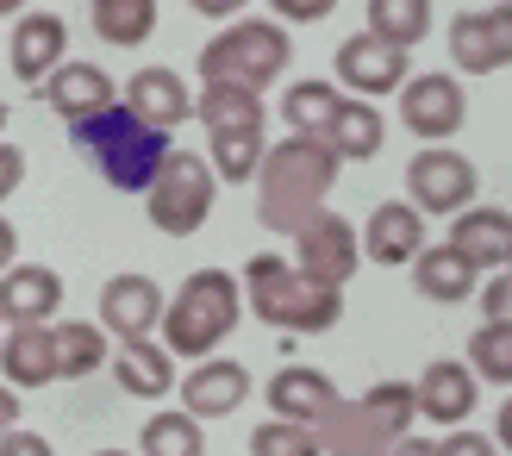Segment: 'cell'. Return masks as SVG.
Returning a JSON list of instances; mask_svg holds the SVG:
<instances>
[{
  "label": "cell",
  "instance_id": "277c9868",
  "mask_svg": "<svg viewBox=\"0 0 512 456\" xmlns=\"http://www.w3.org/2000/svg\"><path fill=\"white\" fill-rule=\"evenodd\" d=\"M244 319V288L232 269H194L182 288H175V300H163V319H157V344L169 350V357H213V350L238 332Z\"/></svg>",
  "mask_w": 512,
  "mask_h": 456
},
{
  "label": "cell",
  "instance_id": "74e56055",
  "mask_svg": "<svg viewBox=\"0 0 512 456\" xmlns=\"http://www.w3.org/2000/svg\"><path fill=\"white\" fill-rule=\"evenodd\" d=\"M438 456H500V444L488 432H450L438 438Z\"/></svg>",
  "mask_w": 512,
  "mask_h": 456
},
{
  "label": "cell",
  "instance_id": "4316f807",
  "mask_svg": "<svg viewBox=\"0 0 512 456\" xmlns=\"http://www.w3.org/2000/svg\"><path fill=\"white\" fill-rule=\"evenodd\" d=\"M313 438H319V450L325 456H381L388 450V438L375 432V425L363 419V407H356V400H331V413L313 425Z\"/></svg>",
  "mask_w": 512,
  "mask_h": 456
},
{
  "label": "cell",
  "instance_id": "836d02e7",
  "mask_svg": "<svg viewBox=\"0 0 512 456\" xmlns=\"http://www.w3.org/2000/svg\"><path fill=\"white\" fill-rule=\"evenodd\" d=\"M369 32L388 38V44H400V50L425 44V32H431V0H369Z\"/></svg>",
  "mask_w": 512,
  "mask_h": 456
},
{
  "label": "cell",
  "instance_id": "3957f363",
  "mask_svg": "<svg viewBox=\"0 0 512 456\" xmlns=\"http://www.w3.org/2000/svg\"><path fill=\"white\" fill-rule=\"evenodd\" d=\"M69 144L82 150V157L107 175V188H119V194H144L150 175H157L163 157L175 150V138L169 132H150V125L125 107V100L100 107L94 119H75L69 125Z\"/></svg>",
  "mask_w": 512,
  "mask_h": 456
},
{
  "label": "cell",
  "instance_id": "c3c4849f",
  "mask_svg": "<svg viewBox=\"0 0 512 456\" xmlns=\"http://www.w3.org/2000/svg\"><path fill=\"white\" fill-rule=\"evenodd\" d=\"M0 132H7V100H0Z\"/></svg>",
  "mask_w": 512,
  "mask_h": 456
},
{
  "label": "cell",
  "instance_id": "ffe728a7",
  "mask_svg": "<svg viewBox=\"0 0 512 456\" xmlns=\"http://www.w3.org/2000/svg\"><path fill=\"white\" fill-rule=\"evenodd\" d=\"M163 319V288L150 275H113L100 288V332L107 338H150Z\"/></svg>",
  "mask_w": 512,
  "mask_h": 456
},
{
  "label": "cell",
  "instance_id": "f1b7e54d",
  "mask_svg": "<svg viewBox=\"0 0 512 456\" xmlns=\"http://www.w3.org/2000/svg\"><path fill=\"white\" fill-rule=\"evenodd\" d=\"M94 38H107L119 50H138L150 32H157V0H88Z\"/></svg>",
  "mask_w": 512,
  "mask_h": 456
},
{
  "label": "cell",
  "instance_id": "60d3db41",
  "mask_svg": "<svg viewBox=\"0 0 512 456\" xmlns=\"http://www.w3.org/2000/svg\"><path fill=\"white\" fill-rule=\"evenodd\" d=\"M475 294H481V313H488V319H506L512 288H506V275H500V269H494V282H475Z\"/></svg>",
  "mask_w": 512,
  "mask_h": 456
},
{
  "label": "cell",
  "instance_id": "7bdbcfd3",
  "mask_svg": "<svg viewBox=\"0 0 512 456\" xmlns=\"http://www.w3.org/2000/svg\"><path fill=\"white\" fill-rule=\"evenodd\" d=\"M381 456H438V438H413V432H406V438H394Z\"/></svg>",
  "mask_w": 512,
  "mask_h": 456
},
{
  "label": "cell",
  "instance_id": "bcb514c9",
  "mask_svg": "<svg viewBox=\"0 0 512 456\" xmlns=\"http://www.w3.org/2000/svg\"><path fill=\"white\" fill-rule=\"evenodd\" d=\"M25 7H32V0H0V19H19Z\"/></svg>",
  "mask_w": 512,
  "mask_h": 456
},
{
  "label": "cell",
  "instance_id": "8d00e7d4",
  "mask_svg": "<svg viewBox=\"0 0 512 456\" xmlns=\"http://www.w3.org/2000/svg\"><path fill=\"white\" fill-rule=\"evenodd\" d=\"M331 13H338V0H269V19L281 25H319Z\"/></svg>",
  "mask_w": 512,
  "mask_h": 456
},
{
  "label": "cell",
  "instance_id": "cb8c5ba5",
  "mask_svg": "<svg viewBox=\"0 0 512 456\" xmlns=\"http://www.w3.org/2000/svg\"><path fill=\"white\" fill-rule=\"evenodd\" d=\"M0 382L25 388V394L57 382V344H50V325H13V332H0Z\"/></svg>",
  "mask_w": 512,
  "mask_h": 456
},
{
  "label": "cell",
  "instance_id": "8992f818",
  "mask_svg": "<svg viewBox=\"0 0 512 456\" xmlns=\"http://www.w3.org/2000/svg\"><path fill=\"white\" fill-rule=\"evenodd\" d=\"M213 200H219V182H213L207 157H194V150H169L163 169L150 175V188H144V213H150V225H157V232L194 238L200 225H207Z\"/></svg>",
  "mask_w": 512,
  "mask_h": 456
},
{
  "label": "cell",
  "instance_id": "d4e9b609",
  "mask_svg": "<svg viewBox=\"0 0 512 456\" xmlns=\"http://www.w3.org/2000/svg\"><path fill=\"white\" fill-rule=\"evenodd\" d=\"M406 269H413V288L438 307H463V300H475V282H481V269L469 257H456L450 244H425Z\"/></svg>",
  "mask_w": 512,
  "mask_h": 456
},
{
  "label": "cell",
  "instance_id": "4fadbf2b",
  "mask_svg": "<svg viewBox=\"0 0 512 456\" xmlns=\"http://www.w3.org/2000/svg\"><path fill=\"white\" fill-rule=\"evenodd\" d=\"M63 275L50 263H7L0 269V325H57Z\"/></svg>",
  "mask_w": 512,
  "mask_h": 456
},
{
  "label": "cell",
  "instance_id": "d590c367",
  "mask_svg": "<svg viewBox=\"0 0 512 456\" xmlns=\"http://www.w3.org/2000/svg\"><path fill=\"white\" fill-rule=\"evenodd\" d=\"M250 456H325L313 425H294V419H263L250 432Z\"/></svg>",
  "mask_w": 512,
  "mask_h": 456
},
{
  "label": "cell",
  "instance_id": "d6a6232c",
  "mask_svg": "<svg viewBox=\"0 0 512 456\" xmlns=\"http://www.w3.org/2000/svg\"><path fill=\"white\" fill-rule=\"evenodd\" d=\"M138 456H207V432L188 413H150L138 432Z\"/></svg>",
  "mask_w": 512,
  "mask_h": 456
},
{
  "label": "cell",
  "instance_id": "9a60e30c",
  "mask_svg": "<svg viewBox=\"0 0 512 456\" xmlns=\"http://www.w3.org/2000/svg\"><path fill=\"white\" fill-rule=\"evenodd\" d=\"M250 369L244 363H225V357H200L194 369H188V382H182V413L188 419H232L244 400H250Z\"/></svg>",
  "mask_w": 512,
  "mask_h": 456
},
{
  "label": "cell",
  "instance_id": "e575fe53",
  "mask_svg": "<svg viewBox=\"0 0 512 456\" xmlns=\"http://www.w3.org/2000/svg\"><path fill=\"white\" fill-rule=\"evenodd\" d=\"M475 369V382H488V388H506L512 382V325L506 319H488L481 332H469V357Z\"/></svg>",
  "mask_w": 512,
  "mask_h": 456
},
{
  "label": "cell",
  "instance_id": "7c38bea8",
  "mask_svg": "<svg viewBox=\"0 0 512 456\" xmlns=\"http://www.w3.org/2000/svg\"><path fill=\"white\" fill-rule=\"evenodd\" d=\"M475 400H481V382H475V369L456 363V357L425 363V375L413 382V407H419V419L444 425V432H456V425L475 419Z\"/></svg>",
  "mask_w": 512,
  "mask_h": 456
},
{
  "label": "cell",
  "instance_id": "7a4b0ae2",
  "mask_svg": "<svg viewBox=\"0 0 512 456\" xmlns=\"http://www.w3.org/2000/svg\"><path fill=\"white\" fill-rule=\"evenodd\" d=\"M244 307L269 325V332H294V338H319L344 319V288H325L313 275H300L288 257L275 250H256L238 275Z\"/></svg>",
  "mask_w": 512,
  "mask_h": 456
},
{
  "label": "cell",
  "instance_id": "2e32d148",
  "mask_svg": "<svg viewBox=\"0 0 512 456\" xmlns=\"http://www.w3.org/2000/svg\"><path fill=\"white\" fill-rule=\"evenodd\" d=\"M63 57H69V25H63L57 13H32V7H25V13L13 19V38H7L13 75L38 94V82H44V75L57 69Z\"/></svg>",
  "mask_w": 512,
  "mask_h": 456
},
{
  "label": "cell",
  "instance_id": "484cf974",
  "mask_svg": "<svg viewBox=\"0 0 512 456\" xmlns=\"http://www.w3.org/2000/svg\"><path fill=\"white\" fill-rule=\"evenodd\" d=\"M194 119L207 125V132H269L263 94H250V88H238V82H200Z\"/></svg>",
  "mask_w": 512,
  "mask_h": 456
},
{
  "label": "cell",
  "instance_id": "83f0119b",
  "mask_svg": "<svg viewBox=\"0 0 512 456\" xmlns=\"http://www.w3.org/2000/svg\"><path fill=\"white\" fill-rule=\"evenodd\" d=\"M50 344H57V382H82V375L107 369V332L88 325V319L50 325Z\"/></svg>",
  "mask_w": 512,
  "mask_h": 456
},
{
  "label": "cell",
  "instance_id": "9c48e42d",
  "mask_svg": "<svg viewBox=\"0 0 512 456\" xmlns=\"http://www.w3.org/2000/svg\"><path fill=\"white\" fill-rule=\"evenodd\" d=\"M413 75V50H400L375 32H356L338 44V63H331V82L338 94H356V100H381V94H400V82Z\"/></svg>",
  "mask_w": 512,
  "mask_h": 456
},
{
  "label": "cell",
  "instance_id": "ab89813d",
  "mask_svg": "<svg viewBox=\"0 0 512 456\" xmlns=\"http://www.w3.org/2000/svg\"><path fill=\"white\" fill-rule=\"evenodd\" d=\"M19 182H25V150L0 138V200H7V194H13Z\"/></svg>",
  "mask_w": 512,
  "mask_h": 456
},
{
  "label": "cell",
  "instance_id": "4dcf8cb0",
  "mask_svg": "<svg viewBox=\"0 0 512 456\" xmlns=\"http://www.w3.org/2000/svg\"><path fill=\"white\" fill-rule=\"evenodd\" d=\"M263 150L269 138L263 132H207V169H213V182H250L256 163H263Z\"/></svg>",
  "mask_w": 512,
  "mask_h": 456
},
{
  "label": "cell",
  "instance_id": "30bf717a",
  "mask_svg": "<svg viewBox=\"0 0 512 456\" xmlns=\"http://www.w3.org/2000/svg\"><path fill=\"white\" fill-rule=\"evenodd\" d=\"M356 263H363V250H356V225H350L344 213L319 207V213L294 232V269L313 275V282L344 288L350 275H356Z\"/></svg>",
  "mask_w": 512,
  "mask_h": 456
},
{
  "label": "cell",
  "instance_id": "8fae6325",
  "mask_svg": "<svg viewBox=\"0 0 512 456\" xmlns=\"http://www.w3.org/2000/svg\"><path fill=\"white\" fill-rule=\"evenodd\" d=\"M450 57L463 75H475V82H488V75H500L512 63V13H506V0H494V7H469V13H456L450 19Z\"/></svg>",
  "mask_w": 512,
  "mask_h": 456
},
{
  "label": "cell",
  "instance_id": "6da1fadb",
  "mask_svg": "<svg viewBox=\"0 0 512 456\" xmlns=\"http://www.w3.org/2000/svg\"><path fill=\"white\" fill-rule=\"evenodd\" d=\"M338 157L319 144V138H300V132H288L281 144H269L263 150V163H256V219L269 225V232H281V238H294L306 219H313L319 207H325V194L338 188Z\"/></svg>",
  "mask_w": 512,
  "mask_h": 456
},
{
  "label": "cell",
  "instance_id": "ee69618b",
  "mask_svg": "<svg viewBox=\"0 0 512 456\" xmlns=\"http://www.w3.org/2000/svg\"><path fill=\"white\" fill-rule=\"evenodd\" d=\"M13 425H19V388L0 382V432H13Z\"/></svg>",
  "mask_w": 512,
  "mask_h": 456
},
{
  "label": "cell",
  "instance_id": "7dc6e473",
  "mask_svg": "<svg viewBox=\"0 0 512 456\" xmlns=\"http://www.w3.org/2000/svg\"><path fill=\"white\" fill-rule=\"evenodd\" d=\"M94 456H138V450H94Z\"/></svg>",
  "mask_w": 512,
  "mask_h": 456
},
{
  "label": "cell",
  "instance_id": "f6af8a7d",
  "mask_svg": "<svg viewBox=\"0 0 512 456\" xmlns=\"http://www.w3.org/2000/svg\"><path fill=\"white\" fill-rule=\"evenodd\" d=\"M13 250H19V232H13V219H0V269L13 263Z\"/></svg>",
  "mask_w": 512,
  "mask_h": 456
},
{
  "label": "cell",
  "instance_id": "7402d4cb",
  "mask_svg": "<svg viewBox=\"0 0 512 456\" xmlns=\"http://www.w3.org/2000/svg\"><path fill=\"white\" fill-rule=\"evenodd\" d=\"M263 400H269V419H294V425H319L338 400V382L325 369H306V363H288L263 382Z\"/></svg>",
  "mask_w": 512,
  "mask_h": 456
},
{
  "label": "cell",
  "instance_id": "5b68a950",
  "mask_svg": "<svg viewBox=\"0 0 512 456\" xmlns=\"http://www.w3.org/2000/svg\"><path fill=\"white\" fill-rule=\"evenodd\" d=\"M288 63H294V32H281V19H232L225 32L200 44V82H238L250 94H263Z\"/></svg>",
  "mask_w": 512,
  "mask_h": 456
},
{
  "label": "cell",
  "instance_id": "d6986e66",
  "mask_svg": "<svg viewBox=\"0 0 512 456\" xmlns=\"http://www.w3.org/2000/svg\"><path fill=\"white\" fill-rule=\"evenodd\" d=\"M319 144H325L338 163H375V157H381V144H388V119H381L375 100L338 94V107H331Z\"/></svg>",
  "mask_w": 512,
  "mask_h": 456
},
{
  "label": "cell",
  "instance_id": "f35d334b",
  "mask_svg": "<svg viewBox=\"0 0 512 456\" xmlns=\"http://www.w3.org/2000/svg\"><path fill=\"white\" fill-rule=\"evenodd\" d=\"M0 456H57V450H50L44 432H19L13 425V432H0Z\"/></svg>",
  "mask_w": 512,
  "mask_h": 456
},
{
  "label": "cell",
  "instance_id": "ba28073f",
  "mask_svg": "<svg viewBox=\"0 0 512 456\" xmlns=\"http://www.w3.org/2000/svg\"><path fill=\"white\" fill-rule=\"evenodd\" d=\"M469 119V94L456 75L444 69H425V75H406L400 82V125L413 132L419 144H450Z\"/></svg>",
  "mask_w": 512,
  "mask_h": 456
},
{
  "label": "cell",
  "instance_id": "e0dca14e",
  "mask_svg": "<svg viewBox=\"0 0 512 456\" xmlns=\"http://www.w3.org/2000/svg\"><path fill=\"white\" fill-rule=\"evenodd\" d=\"M125 107H132L150 132H175L182 119H194V88L169 63H144L138 75H125Z\"/></svg>",
  "mask_w": 512,
  "mask_h": 456
},
{
  "label": "cell",
  "instance_id": "b9f144b4",
  "mask_svg": "<svg viewBox=\"0 0 512 456\" xmlns=\"http://www.w3.org/2000/svg\"><path fill=\"white\" fill-rule=\"evenodd\" d=\"M188 7H194L200 19H238V13L250 7V0H188Z\"/></svg>",
  "mask_w": 512,
  "mask_h": 456
},
{
  "label": "cell",
  "instance_id": "5bb4252c",
  "mask_svg": "<svg viewBox=\"0 0 512 456\" xmlns=\"http://www.w3.org/2000/svg\"><path fill=\"white\" fill-rule=\"evenodd\" d=\"M38 100H44V107L57 113L63 125H75V119H94L100 107H113L119 88H113V75L100 69V63H69V57H63V63L38 82Z\"/></svg>",
  "mask_w": 512,
  "mask_h": 456
},
{
  "label": "cell",
  "instance_id": "f546056e",
  "mask_svg": "<svg viewBox=\"0 0 512 456\" xmlns=\"http://www.w3.org/2000/svg\"><path fill=\"white\" fill-rule=\"evenodd\" d=\"M331 107H338V82H288L281 88V100H275V113H281V125L288 132H300V138H319L325 132V119H331Z\"/></svg>",
  "mask_w": 512,
  "mask_h": 456
},
{
  "label": "cell",
  "instance_id": "52a82bcc",
  "mask_svg": "<svg viewBox=\"0 0 512 456\" xmlns=\"http://www.w3.org/2000/svg\"><path fill=\"white\" fill-rule=\"evenodd\" d=\"M481 194V169L450 144H419V157L406 163V207L425 213V219H450L475 207Z\"/></svg>",
  "mask_w": 512,
  "mask_h": 456
},
{
  "label": "cell",
  "instance_id": "603a6c76",
  "mask_svg": "<svg viewBox=\"0 0 512 456\" xmlns=\"http://www.w3.org/2000/svg\"><path fill=\"white\" fill-rule=\"evenodd\" d=\"M107 369L132 400H163L175 388V357L157 338H119V350H107Z\"/></svg>",
  "mask_w": 512,
  "mask_h": 456
},
{
  "label": "cell",
  "instance_id": "44dd1931",
  "mask_svg": "<svg viewBox=\"0 0 512 456\" xmlns=\"http://www.w3.org/2000/svg\"><path fill=\"white\" fill-rule=\"evenodd\" d=\"M456 257H469L481 275H494V269H506V257H512V213L506 207H463V213H450V238H444Z\"/></svg>",
  "mask_w": 512,
  "mask_h": 456
},
{
  "label": "cell",
  "instance_id": "ac0fdd59",
  "mask_svg": "<svg viewBox=\"0 0 512 456\" xmlns=\"http://www.w3.org/2000/svg\"><path fill=\"white\" fill-rule=\"evenodd\" d=\"M356 250L381 269H406L425 250V213H413L406 200H381L369 213V225L356 232Z\"/></svg>",
  "mask_w": 512,
  "mask_h": 456
},
{
  "label": "cell",
  "instance_id": "1f68e13d",
  "mask_svg": "<svg viewBox=\"0 0 512 456\" xmlns=\"http://www.w3.org/2000/svg\"><path fill=\"white\" fill-rule=\"evenodd\" d=\"M356 407H363V419L375 425V432L381 438H406V432H413V425H419V407H413V382H375L363 400H356Z\"/></svg>",
  "mask_w": 512,
  "mask_h": 456
}]
</instances>
